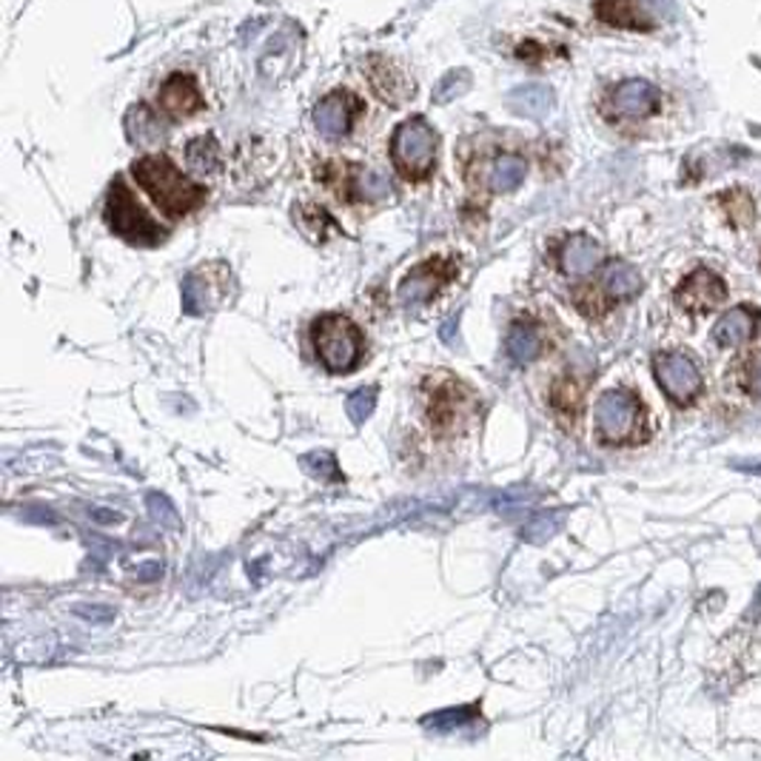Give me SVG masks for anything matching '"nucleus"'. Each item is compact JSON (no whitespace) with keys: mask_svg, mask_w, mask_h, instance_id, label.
Here are the masks:
<instances>
[{"mask_svg":"<svg viewBox=\"0 0 761 761\" xmlns=\"http://www.w3.org/2000/svg\"><path fill=\"white\" fill-rule=\"evenodd\" d=\"M131 174L151 197V203L169 217L188 215L206 200V188L197 186L195 180H188L165 154H149V158L135 160Z\"/></svg>","mask_w":761,"mask_h":761,"instance_id":"nucleus-1","label":"nucleus"},{"mask_svg":"<svg viewBox=\"0 0 761 761\" xmlns=\"http://www.w3.org/2000/svg\"><path fill=\"white\" fill-rule=\"evenodd\" d=\"M439 137L425 117H408L391 137V160L405 180H425L437 165Z\"/></svg>","mask_w":761,"mask_h":761,"instance_id":"nucleus-2","label":"nucleus"},{"mask_svg":"<svg viewBox=\"0 0 761 761\" xmlns=\"http://www.w3.org/2000/svg\"><path fill=\"white\" fill-rule=\"evenodd\" d=\"M106 223L117 238H123L131 245H160L165 240L163 226L154 223L146 215L143 206L135 200V195H131L129 186L120 177L108 186Z\"/></svg>","mask_w":761,"mask_h":761,"instance_id":"nucleus-3","label":"nucleus"},{"mask_svg":"<svg viewBox=\"0 0 761 761\" xmlns=\"http://www.w3.org/2000/svg\"><path fill=\"white\" fill-rule=\"evenodd\" d=\"M645 408L631 391H604L597 403V437L604 446H633L642 437Z\"/></svg>","mask_w":761,"mask_h":761,"instance_id":"nucleus-4","label":"nucleus"},{"mask_svg":"<svg viewBox=\"0 0 761 761\" xmlns=\"http://www.w3.org/2000/svg\"><path fill=\"white\" fill-rule=\"evenodd\" d=\"M314 348L331 373H345L357 366L362 337L357 325L339 314H325L314 323Z\"/></svg>","mask_w":761,"mask_h":761,"instance_id":"nucleus-5","label":"nucleus"},{"mask_svg":"<svg viewBox=\"0 0 761 761\" xmlns=\"http://www.w3.org/2000/svg\"><path fill=\"white\" fill-rule=\"evenodd\" d=\"M654 377L659 389L665 391L670 403L679 408H688L702 396L704 380L699 373V366L688 354L679 351H659L654 357Z\"/></svg>","mask_w":761,"mask_h":761,"instance_id":"nucleus-6","label":"nucleus"},{"mask_svg":"<svg viewBox=\"0 0 761 761\" xmlns=\"http://www.w3.org/2000/svg\"><path fill=\"white\" fill-rule=\"evenodd\" d=\"M673 300L679 309L690 311V314H711L727 300V286L711 268H696L679 283Z\"/></svg>","mask_w":761,"mask_h":761,"instance_id":"nucleus-7","label":"nucleus"},{"mask_svg":"<svg viewBox=\"0 0 761 761\" xmlns=\"http://www.w3.org/2000/svg\"><path fill=\"white\" fill-rule=\"evenodd\" d=\"M659 89L647 80H625L608 97V115L616 120H645L659 112Z\"/></svg>","mask_w":761,"mask_h":761,"instance_id":"nucleus-8","label":"nucleus"},{"mask_svg":"<svg viewBox=\"0 0 761 761\" xmlns=\"http://www.w3.org/2000/svg\"><path fill=\"white\" fill-rule=\"evenodd\" d=\"M362 72H366L373 94H377L380 101L391 103V106H400V103H405L408 97H414V80L408 78V72H405L403 66L396 64V60L385 58V55H371V58L366 60V69H362Z\"/></svg>","mask_w":761,"mask_h":761,"instance_id":"nucleus-9","label":"nucleus"},{"mask_svg":"<svg viewBox=\"0 0 761 761\" xmlns=\"http://www.w3.org/2000/svg\"><path fill=\"white\" fill-rule=\"evenodd\" d=\"M362 112V103L354 97L351 92L337 89V92L325 94L323 101L316 103L314 108V126L316 131L328 140H337V137L348 135L357 120V115Z\"/></svg>","mask_w":761,"mask_h":761,"instance_id":"nucleus-10","label":"nucleus"},{"mask_svg":"<svg viewBox=\"0 0 761 761\" xmlns=\"http://www.w3.org/2000/svg\"><path fill=\"white\" fill-rule=\"evenodd\" d=\"M453 277V266L448 260H428L425 266H417L414 272L400 283L396 297L403 305H419V302L434 300L439 288L446 286Z\"/></svg>","mask_w":761,"mask_h":761,"instance_id":"nucleus-11","label":"nucleus"},{"mask_svg":"<svg viewBox=\"0 0 761 761\" xmlns=\"http://www.w3.org/2000/svg\"><path fill=\"white\" fill-rule=\"evenodd\" d=\"M158 103L169 117L195 115V112H200L203 108L200 87H197V80L192 78V74L174 72L172 78L163 80V87H160V94H158Z\"/></svg>","mask_w":761,"mask_h":761,"instance_id":"nucleus-12","label":"nucleus"},{"mask_svg":"<svg viewBox=\"0 0 761 761\" xmlns=\"http://www.w3.org/2000/svg\"><path fill=\"white\" fill-rule=\"evenodd\" d=\"M759 325L761 311H756L753 305H736L718 316L716 328H713V343L718 348H739L759 334Z\"/></svg>","mask_w":761,"mask_h":761,"instance_id":"nucleus-13","label":"nucleus"},{"mask_svg":"<svg viewBox=\"0 0 761 761\" xmlns=\"http://www.w3.org/2000/svg\"><path fill=\"white\" fill-rule=\"evenodd\" d=\"M593 12H597L599 21L613 26V30L645 32L654 26V21H650L639 0H597Z\"/></svg>","mask_w":761,"mask_h":761,"instance_id":"nucleus-14","label":"nucleus"},{"mask_svg":"<svg viewBox=\"0 0 761 761\" xmlns=\"http://www.w3.org/2000/svg\"><path fill=\"white\" fill-rule=\"evenodd\" d=\"M599 263H602V249L588 234H574V238L562 245L560 266L570 277H588L590 272H597Z\"/></svg>","mask_w":761,"mask_h":761,"instance_id":"nucleus-15","label":"nucleus"},{"mask_svg":"<svg viewBox=\"0 0 761 761\" xmlns=\"http://www.w3.org/2000/svg\"><path fill=\"white\" fill-rule=\"evenodd\" d=\"M524 174H528V163L519 154H499L496 160H491L485 183L496 195H508V192H517L522 186Z\"/></svg>","mask_w":761,"mask_h":761,"instance_id":"nucleus-16","label":"nucleus"},{"mask_svg":"<svg viewBox=\"0 0 761 761\" xmlns=\"http://www.w3.org/2000/svg\"><path fill=\"white\" fill-rule=\"evenodd\" d=\"M602 288L611 300H631L642 291V277L625 260H611L602 268Z\"/></svg>","mask_w":761,"mask_h":761,"instance_id":"nucleus-17","label":"nucleus"},{"mask_svg":"<svg viewBox=\"0 0 761 761\" xmlns=\"http://www.w3.org/2000/svg\"><path fill=\"white\" fill-rule=\"evenodd\" d=\"M505 348H508V357L517 366H528L542 354V337H539V331L533 325L514 323L508 331V339H505Z\"/></svg>","mask_w":761,"mask_h":761,"instance_id":"nucleus-18","label":"nucleus"},{"mask_svg":"<svg viewBox=\"0 0 761 761\" xmlns=\"http://www.w3.org/2000/svg\"><path fill=\"white\" fill-rule=\"evenodd\" d=\"M716 203L733 229H747V226H753L756 203L753 197H750V192H745V188H727V192H722V195L716 197Z\"/></svg>","mask_w":761,"mask_h":761,"instance_id":"nucleus-19","label":"nucleus"},{"mask_svg":"<svg viewBox=\"0 0 761 761\" xmlns=\"http://www.w3.org/2000/svg\"><path fill=\"white\" fill-rule=\"evenodd\" d=\"M508 106L522 117H545L551 108V92L545 87H519L508 94Z\"/></svg>","mask_w":761,"mask_h":761,"instance_id":"nucleus-20","label":"nucleus"},{"mask_svg":"<svg viewBox=\"0 0 761 761\" xmlns=\"http://www.w3.org/2000/svg\"><path fill=\"white\" fill-rule=\"evenodd\" d=\"M126 131L135 143L140 146H154L163 137V129H160V120L151 115L146 106H135L126 117Z\"/></svg>","mask_w":761,"mask_h":761,"instance_id":"nucleus-21","label":"nucleus"},{"mask_svg":"<svg viewBox=\"0 0 761 761\" xmlns=\"http://www.w3.org/2000/svg\"><path fill=\"white\" fill-rule=\"evenodd\" d=\"M186 160L195 172H215L220 165V146L211 135H203L186 146Z\"/></svg>","mask_w":761,"mask_h":761,"instance_id":"nucleus-22","label":"nucleus"},{"mask_svg":"<svg viewBox=\"0 0 761 761\" xmlns=\"http://www.w3.org/2000/svg\"><path fill=\"white\" fill-rule=\"evenodd\" d=\"M551 403L553 408L560 411L562 417H579V408H583V385L576 380H570V377H565V380L556 382Z\"/></svg>","mask_w":761,"mask_h":761,"instance_id":"nucleus-23","label":"nucleus"},{"mask_svg":"<svg viewBox=\"0 0 761 761\" xmlns=\"http://www.w3.org/2000/svg\"><path fill=\"white\" fill-rule=\"evenodd\" d=\"M354 192L362 200H382L391 195V180L380 172H371V169H359L354 177Z\"/></svg>","mask_w":761,"mask_h":761,"instance_id":"nucleus-24","label":"nucleus"},{"mask_svg":"<svg viewBox=\"0 0 761 761\" xmlns=\"http://www.w3.org/2000/svg\"><path fill=\"white\" fill-rule=\"evenodd\" d=\"M206 309H209V286L197 274H188L183 280V311L192 316H200L206 314Z\"/></svg>","mask_w":761,"mask_h":761,"instance_id":"nucleus-25","label":"nucleus"},{"mask_svg":"<svg viewBox=\"0 0 761 761\" xmlns=\"http://www.w3.org/2000/svg\"><path fill=\"white\" fill-rule=\"evenodd\" d=\"M476 716H480V707H476V704H471V707H451V711L431 713V716L425 718L423 725L431 727V730L448 733V730H457V727L465 725V722H471V718H476Z\"/></svg>","mask_w":761,"mask_h":761,"instance_id":"nucleus-26","label":"nucleus"},{"mask_svg":"<svg viewBox=\"0 0 761 761\" xmlns=\"http://www.w3.org/2000/svg\"><path fill=\"white\" fill-rule=\"evenodd\" d=\"M739 385L747 396L761 400V351H753L739 366Z\"/></svg>","mask_w":761,"mask_h":761,"instance_id":"nucleus-27","label":"nucleus"},{"mask_svg":"<svg viewBox=\"0 0 761 761\" xmlns=\"http://www.w3.org/2000/svg\"><path fill=\"white\" fill-rule=\"evenodd\" d=\"M373 405H377V389H359L348 396L345 411H348V417H351L354 423L362 425L373 414Z\"/></svg>","mask_w":761,"mask_h":761,"instance_id":"nucleus-28","label":"nucleus"},{"mask_svg":"<svg viewBox=\"0 0 761 761\" xmlns=\"http://www.w3.org/2000/svg\"><path fill=\"white\" fill-rule=\"evenodd\" d=\"M302 465H305V471H309L311 476H316V480H337V462H334V457L331 453H309V457H302Z\"/></svg>","mask_w":761,"mask_h":761,"instance_id":"nucleus-29","label":"nucleus"},{"mask_svg":"<svg viewBox=\"0 0 761 761\" xmlns=\"http://www.w3.org/2000/svg\"><path fill=\"white\" fill-rule=\"evenodd\" d=\"M562 524V514H542V517L533 519L528 528H524L522 537L531 539V542H542V539L553 537V533L560 531Z\"/></svg>","mask_w":761,"mask_h":761,"instance_id":"nucleus-30","label":"nucleus"},{"mask_svg":"<svg viewBox=\"0 0 761 761\" xmlns=\"http://www.w3.org/2000/svg\"><path fill=\"white\" fill-rule=\"evenodd\" d=\"M468 72H448L446 78H442V83L437 87V94H434V101L437 103H448V101H453V97H460L462 92L468 89Z\"/></svg>","mask_w":761,"mask_h":761,"instance_id":"nucleus-31","label":"nucleus"},{"mask_svg":"<svg viewBox=\"0 0 761 761\" xmlns=\"http://www.w3.org/2000/svg\"><path fill=\"white\" fill-rule=\"evenodd\" d=\"M146 505L151 510V519H158L160 524H177V514H174L172 503L163 494H149L146 496Z\"/></svg>","mask_w":761,"mask_h":761,"instance_id":"nucleus-32","label":"nucleus"},{"mask_svg":"<svg viewBox=\"0 0 761 761\" xmlns=\"http://www.w3.org/2000/svg\"><path fill=\"white\" fill-rule=\"evenodd\" d=\"M74 613L87 619V622H92V625H106V622H112V619H115V611H112V608H106V604H78V608H74Z\"/></svg>","mask_w":761,"mask_h":761,"instance_id":"nucleus-33","label":"nucleus"},{"mask_svg":"<svg viewBox=\"0 0 761 761\" xmlns=\"http://www.w3.org/2000/svg\"><path fill=\"white\" fill-rule=\"evenodd\" d=\"M135 576L140 579V583H154V579H160V576H163V565H160V562H146V565H137Z\"/></svg>","mask_w":761,"mask_h":761,"instance_id":"nucleus-34","label":"nucleus"},{"mask_svg":"<svg viewBox=\"0 0 761 761\" xmlns=\"http://www.w3.org/2000/svg\"><path fill=\"white\" fill-rule=\"evenodd\" d=\"M89 517H92L94 522L112 524V522H117V519H120V514H115V510H108V508H92V510H89Z\"/></svg>","mask_w":761,"mask_h":761,"instance_id":"nucleus-35","label":"nucleus"},{"mask_svg":"<svg viewBox=\"0 0 761 761\" xmlns=\"http://www.w3.org/2000/svg\"><path fill=\"white\" fill-rule=\"evenodd\" d=\"M756 613L761 616V588H759V593H756V604H753V611H750V616H756Z\"/></svg>","mask_w":761,"mask_h":761,"instance_id":"nucleus-36","label":"nucleus"}]
</instances>
